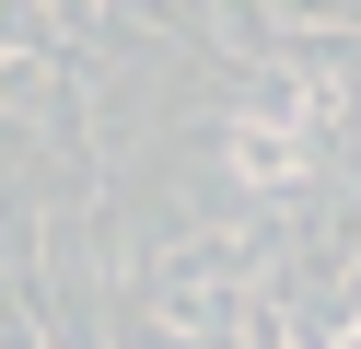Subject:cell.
<instances>
[{
	"label": "cell",
	"mask_w": 361,
	"mask_h": 349,
	"mask_svg": "<svg viewBox=\"0 0 361 349\" xmlns=\"http://www.w3.org/2000/svg\"><path fill=\"white\" fill-rule=\"evenodd\" d=\"M221 152H233L245 186H291V175H303V128H291V116H233Z\"/></svg>",
	"instance_id": "6da1fadb"
}]
</instances>
